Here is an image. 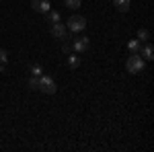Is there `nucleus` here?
<instances>
[{
  "label": "nucleus",
  "mask_w": 154,
  "mask_h": 152,
  "mask_svg": "<svg viewBox=\"0 0 154 152\" xmlns=\"http://www.w3.org/2000/svg\"><path fill=\"white\" fill-rule=\"evenodd\" d=\"M144 66H146V60L140 58V54H131L130 58H128V62H125V68H128V72H131V74L144 72Z\"/></svg>",
  "instance_id": "1"
},
{
  "label": "nucleus",
  "mask_w": 154,
  "mask_h": 152,
  "mask_svg": "<svg viewBox=\"0 0 154 152\" xmlns=\"http://www.w3.org/2000/svg\"><path fill=\"white\" fill-rule=\"evenodd\" d=\"M66 29H68V31H72V33L84 31V29H86V19H84V17H80V14H72L70 19H68Z\"/></svg>",
  "instance_id": "2"
},
{
  "label": "nucleus",
  "mask_w": 154,
  "mask_h": 152,
  "mask_svg": "<svg viewBox=\"0 0 154 152\" xmlns=\"http://www.w3.org/2000/svg\"><path fill=\"white\" fill-rule=\"evenodd\" d=\"M39 91H43L45 95H54L58 91V86H56V80L54 78H49V76H41V82H39Z\"/></svg>",
  "instance_id": "3"
},
{
  "label": "nucleus",
  "mask_w": 154,
  "mask_h": 152,
  "mask_svg": "<svg viewBox=\"0 0 154 152\" xmlns=\"http://www.w3.org/2000/svg\"><path fill=\"white\" fill-rule=\"evenodd\" d=\"M88 45H91V39H88V37H78V39L72 41V49H74L76 54H84V51L88 49Z\"/></svg>",
  "instance_id": "4"
},
{
  "label": "nucleus",
  "mask_w": 154,
  "mask_h": 152,
  "mask_svg": "<svg viewBox=\"0 0 154 152\" xmlns=\"http://www.w3.org/2000/svg\"><path fill=\"white\" fill-rule=\"evenodd\" d=\"M51 35L56 37V39H60V41H62V39H68V37H66V27H64L62 23L51 25Z\"/></svg>",
  "instance_id": "5"
},
{
  "label": "nucleus",
  "mask_w": 154,
  "mask_h": 152,
  "mask_svg": "<svg viewBox=\"0 0 154 152\" xmlns=\"http://www.w3.org/2000/svg\"><path fill=\"white\" fill-rule=\"evenodd\" d=\"M31 6L35 12H48L49 11V0H31Z\"/></svg>",
  "instance_id": "6"
},
{
  "label": "nucleus",
  "mask_w": 154,
  "mask_h": 152,
  "mask_svg": "<svg viewBox=\"0 0 154 152\" xmlns=\"http://www.w3.org/2000/svg\"><path fill=\"white\" fill-rule=\"evenodd\" d=\"M140 58H142V60H148V62L154 58V56H152V45H150V43H148V45H144L142 49H140Z\"/></svg>",
  "instance_id": "7"
},
{
  "label": "nucleus",
  "mask_w": 154,
  "mask_h": 152,
  "mask_svg": "<svg viewBox=\"0 0 154 152\" xmlns=\"http://www.w3.org/2000/svg\"><path fill=\"white\" fill-rule=\"evenodd\" d=\"M113 4H115V8H117L119 12L130 11V0H113Z\"/></svg>",
  "instance_id": "8"
},
{
  "label": "nucleus",
  "mask_w": 154,
  "mask_h": 152,
  "mask_svg": "<svg viewBox=\"0 0 154 152\" xmlns=\"http://www.w3.org/2000/svg\"><path fill=\"white\" fill-rule=\"evenodd\" d=\"M128 47H130V54H140V49H142V41H140V39H134V41L128 43Z\"/></svg>",
  "instance_id": "9"
},
{
  "label": "nucleus",
  "mask_w": 154,
  "mask_h": 152,
  "mask_svg": "<svg viewBox=\"0 0 154 152\" xmlns=\"http://www.w3.org/2000/svg\"><path fill=\"white\" fill-rule=\"evenodd\" d=\"M68 66H70L72 70H76L78 66H80V58L74 54V56H68Z\"/></svg>",
  "instance_id": "10"
},
{
  "label": "nucleus",
  "mask_w": 154,
  "mask_h": 152,
  "mask_svg": "<svg viewBox=\"0 0 154 152\" xmlns=\"http://www.w3.org/2000/svg\"><path fill=\"white\" fill-rule=\"evenodd\" d=\"M39 82H41V76H31L29 78V88L31 91H39Z\"/></svg>",
  "instance_id": "11"
},
{
  "label": "nucleus",
  "mask_w": 154,
  "mask_h": 152,
  "mask_svg": "<svg viewBox=\"0 0 154 152\" xmlns=\"http://www.w3.org/2000/svg\"><path fill=\"white\" fill-rule=\"evenodd\" d=\"M48 19H49V23L54 25V23H60V12H56V11H48Z\"/></svg>",
  "instance_id": "12"
},
{
  "label": "nucleus",
  "mask_w": 154,
  "mask_h": 152,
  "mask_svg": "<svg viewBox=\"0 0 154 152\" xmlns=\"http://www.w3.org/2000/svg\"><path fill=\"white\" fill-rule=\"evenodd\" d=\"M138 39H140V41H148V39H150L148 29H140V31H138Z\"/></svg>",
  "instance_id": "13"
},
{
  "label": "nucleus",
  "mask_w": 154,
  "mask_h": 152,
  "mask_svg": "<svg viewBox=\"0 0 154 152\" xmlns=\"http://www.w3.org/2000/svg\"><path fill=\"white\" fill-rule=\"evenodd\" d=\"M31 74H33V76H41V74H43L41 66H39V64H33V66H31Z\"/></svg>",
  "instance_id": "14"
},
{
  "label": "nucleus",
  "mask_w": 154,
  "mask_h": 152,
  "mask_svg": "<svg viewBox=\"0 0 154 152\" xmlns=\"http://www.w3.org/2000/svg\"><path fill=\"white\" fill-rule=\"evenodd\" d=\"M66 6L74 11V8H78V6H80V0H66Z\"/></svg>",
  "instance_id": "15"
},
{
  "label": "nucleus",
  "mask_w": 154,
  "mask_h": 152,
  "mask_svg": "<svg viewBox=\"0 0 154 152\" xmlns=\"http://www.w3.org/2000/svg\"><path fill=\"white\" fill-rule=\"evenodd\" d=\"M8 60V51L6 49H0V62H6Z\"/></svg>",
  "instance_id": "16"
},
{
  "label": "nucleus",
  "mask_w": 154,
  "mask_h": 152,
  "mask_svg": "<svg viewBox=\"0 0 154 152\" xmlns=\"http://www.w3.org/2000/svg\"><path fill=\"white\" fill-rule=\"evenodd\" d=\"M70 49H72V45H70V43H64V54H68Z\"/></svg>",
  "instance_id": "17"
}]
</instances>
